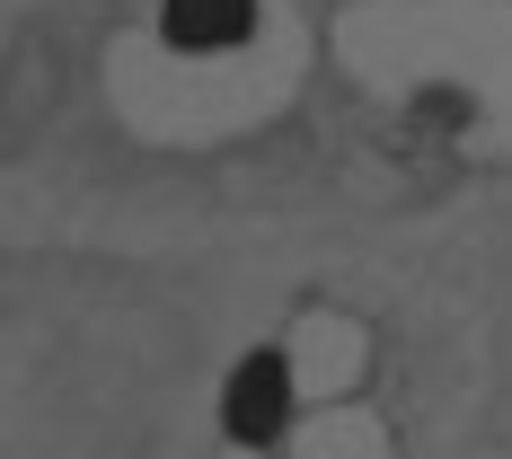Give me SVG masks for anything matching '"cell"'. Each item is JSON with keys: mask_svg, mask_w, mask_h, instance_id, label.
I'll return each mask as SVG.
<instances>
[{"mask_svg": "<svg viewBox=\"0 0 512 459\" xmlns=\"http://www.w3.org/2000/svg\"><path fill=\"white\" fill-rule=\"evenodd\" d=\"M221 424H230V442L265 451V442L292 424V362L283 354H248L230 371V389H221Z\"/></svg>", "mask_w": 512, "mask_h": 459, "instance_id": "obj_1", "label": "cell"}, {"mask_svg": "<svg viewBox=\"0 0 512 459\" xmlns=\"http://www.w3.org/2000/svg\"><path fill=\"white\" fill-rule=\"evenodd\" d=\"M159 27H168V45L212 53V45H239V36L256 27V0H168Z\"/></svg>", "mask_w": 512, "mask_h": 459, "instance_id": "obj_2", "label": "cell"}]
</instances>
